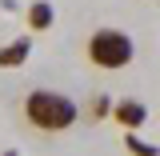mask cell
Here are the masks:
<instances>
[{
  "label": "cell",
  "instance_id": "obj_5",
  "mask_svg": "<svg viewBox=\"0 0 160 156\" xmlns=\"http://www.w3.org/2000/svg\"><path fill=\"white\" fill-rule=\"evenodd\" d=\"M52 24H56V8H52L48 0H36V4L28 8V28H32V32H48Z\"/></svg>",
  "mask_w": 160,
  "mask_h": 156
},
{
  "label": "cell",
  "instance_id": "obj_2",
  "mask_svg": "<svg viewBox=\"0 0 160 156\" xmlns=\"http://www.w3.org/2000/svg\"><path fill=\"white\" fill-rule=\"evenodd\" d=\"M84 56L100 72H124L136 60V40L124 28H96L88 36V44H84Z\"/></svg>",
  "mask_w": 160,
  "mask_h": 156
},
{
  "label": "cell",
  "instance_id": "obj_7",
  "mask_svg": "<svg viewBox=\"0 0 160 156\" xmlns=\"http://www.w3.org/2000/svg\"><path fill=\"white\" fill-rule=\"evenodd\" d=\"M104 116H112V96H92V104H88V120H104Z\"/></svg>",
  "mask_w": 160,
  "mask_h": 156
},
{
  "label": "cell",
  "instance_id": "obj_4",
  "mask_svg": "<svg viewBox=\"0 0 160 156\" xmlns=\"http://www.w3.org/2000/svg\"><path fill=\"white\" fill-rule=\"evenodd\" d=\"M28 52H32V40H28V36L4 44V48H0V68H20V64L28 60Z\"/></svg>",
  "mask_w": 160,
  "mask_h": 156
},
{
  "label": "cell",
  "instance_id": "obj_1",
  "mask_svg": "<svg viewBox=\"0 0 160 156\" xmlns=\"http://www.w3.org/2000/svg\"><path fill=\"white\" fill-rule=\"evenodd\" d=\"M20 112L28 120V128H36V132H68L80 120V104L56 88H32L20 104Z\"/></svg>",
  "mask_w": 160,
  "mask_h": 156
},
{
  "label": "cell",
  "instance_id": "obj_3",
  "mask_svg": "<svg viewBox=\"0 0 160 156\" xmlns=\"http://www.w3.org/2000/svg\"><path fill=\"white\" fill-rule=\"evenodd\" d=\"M112 120H116L124 132H136V128H144L148 124V104L144 100H132V96H124L112 104Z\"/></svg>",
  "mask_w": 160,
  "mask_h": 156
},
{
  "label": "cell",
  "instance_id": "obj_8",
  "mask_svg": "<svg viewBox=\"0 0 160 156\" xmlns=\"http://www.w3.org/2000/svg\"><path fill=\"white\" fill-rule=\"evenodd\" d=\"M0 156H16V148H4V152H0Z\"/></svg>",
  "mask_w": 160,
  "mask_h": 156
},
{
  "label": "cell",
  "instance_id": "obj_6",
  "mask_svg": "<svg viewBox=\"0 0 160 156\" xmlns=\"http://www.w3.org/2000/svg\"><path fill=\"white\" fill-rule=\"evenodd\" d=\"M124 148H128L132 156H160V148H156V144H148V140H140L136 132H124Z\"/></svg>",
  "mask_w": 160,
  "mask_h": 156
}]
</instances>
